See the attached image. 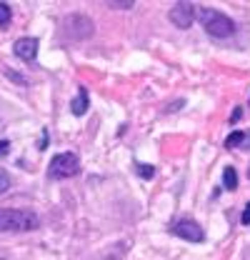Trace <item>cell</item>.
<instances>
[{
  "mask_svg": "<svg viewBox=\"0 0 250 260\" xmlns=\"http://www.w3.org/2000/svg\"><path fill=\"white\" fill-rule=\"evenodd\" d=\"M40 225V218L23 208H0V233H28Z\"/></svg>",
  "mask_w": 250,
  "mask_h": 260,
  "instance_id": "1",
  "label": "cell"
},
{
  "mask_svg": "<svg viewBox=\"0 0 250 260\" xmlns=\"http://www.w3.org/2000/svg\"><path fill=\"white\" fill-rule=\"evenodd\" d=\"M200 23L213 38H228L235 30V23L228 15H223L220 10H213V8H203L200 10Z\"/></svg>",
  "mask_w": 250,
  "mask_h": 260,
  "instance_id": "2",
  "label": "cell"
},
{
  "mask_svg": "<svg viewBox=\"0 0 250 260\" xmlns=\"http://www.w3.org/2000/svg\"><path fill=\"white\" fill-rule=\"evenodd\" d=\"M78 170H80V160H78L75 153H60V155H55L50 160V168H48L50 178H58V180L60 178H73Z\"/></svg>",
  "mask_w": 250,
  "mask_h": 260,
  "instance_id": "3",
  "label": "cell"
},
{
  "mask_svg": "<svg viewBox=\"0 0 250 260\" xmlns=\"http://www.w3.org/2000/svg\"><path fill=\"white\" fill-rule=\"evenodd\" d=\"M63 25H65V35L70 40H85L93 35V20L85 15H70V18H65Z\"/></svg>",
  "mask_w": 250,
  "mask_h": 260,
  "instance_id": "4",
  "label": "cell"
},
{
  "mask_svg": "<svg viewBox=\"0 0 250 260\" xmlns=\"http://www.w3.org/2000/svg\"><path fill=\"white\" fill-rule=\"evenodd\" d=\"M193 20H195V8H193L190 3H175V5L170 8V23L178 25L180 30L190 28Z\"/></svg>",
  "mask_w": 250,
  "mask_h": 260,
  "instance_id": "5",
  "label": "cell"
},
{
  "mask_svg": "<svg viewBox=\"0 0 250 260\" xmlns=\"http://www.w3.org/2000/svg\"><path fill=\"white\" fill-rule=\"evenodd\" d=\"M173 233H175L178 238L188 240V243H203V240H205L203 228L198 225L195 220H178V223L173 225Z\"/></svg>",
  "mask_w": 250,
  "mask_h": 260,
  "instance_id": "6",
  "label": "cell"
},
{
  "mask_svg": "<svg viewBox=\"0 0 250 260\" xmlns=\"http://www.w3.org/2000/svg\"><path fill=\"white\" fill-rule=\"evenodd\" d=\"M13 53L25 63L35 60L38 58V38H18L15 45H13Z\"/></svg>",
  "mask_w": 250,
  "mask_h": 260,
  "instance_id": "7",
  "label": "cell"
},
{
  "mask_svg": "<svg viewBox=\"0 0 250 260\" xmlns=\"http://www.w3.org/2000/svg\"><path fill=\"white\" fill-rule=\"evenodd\" d=\"M88 105H90V100H88V90H85V88H80V90H78V95L70 100V110H73V115H83V113L88 110Z\"/></svg>",
  "mask_w": 250,
  "mask_h": 260,
  "instance_id": "8",
  "label": "cell"
},
{
  "mask_svg": "<svg viewBox=\"0 0 250 260\" xmlns=\"http://www.w3.org/2000/svg\"><path fill=\"white\" fill-rule=\"evenodd\" d=\"M223 185L228 190H235L238 188V173H235V168H225L223 170Z\"/></svg>",
  "mask_w": 250,
  "mask_h": 260,
  "instance_id": "9",
  "label": "cell"
},
{
  "mask_svg": "<svg viewBox=\"0 0 250 260\" xmlns=\"http://www.w3.org/2000/svg\"><path fill=\"white\" fill-rule=\"evenodd\" d=\"M243 140H245V133H243V130H235V133H230V135L225 138V148H238Z\"/></svg>",
  "mask_w": 250,
  "mask_h": 260,
  "instance_id": "10",
  "label": "cell"
},
{
  "mask_svg": "<svg viewBox=\"0 0 250 260\" xmlns=\"http://www.w3.org/2000/svg\"><path fill=\"white\" fill-rule=\"evenodd\" d=\"M10 18H13V10H10V5L0 3V25H8V23H10Z\"/></svg>",
  "mask_w": 250,
  "mask_h": 260,
  "instance_id": "11",
  "label": "cell"
},
{
  "mask_svg": "<svg viewBox=\"0 0 250 260\" xmlns=\"http://www.w3.org/2000/svg\"><path fill=\"white\" fill-rule=\"evenodd\" d=\"M135 168H138V175H140V178H153V175H155V168H153V165H143V162H138Z\"/></svg>",
  "mask_w": 250,
  "mask_h": 260,
  "instance_id": "12",
  "label": "cell"
},
{
  "mask_svg": "<svg viewBox=\"0 0 250 260\" xmlns=\"http://www.w3.org/2000/svg\"><path fill=\"white\" fill-rule=\"evenodd\" d=\"M5 190H10V175L0 168V195L5 193Z\"/></svg>",
  "mask_w": 250,
  "mask_h": 260,
  "instance_id": "13",
  "label": "cell"
},
{
  "mask_svg": "<svg viewBox=\"0 0 250 260\" xmlns=\"http://www.w3.org/2000/svg\"><path fill=\"white\" fill-rule=\"evenodd\" d=\"M108 5H110V8H133V0H123V3H115V0H110Z\"/></svg>",
  "mask_w": 250,
  "mask_h": 260,
  "instance_id": "14",
  "label": "cell"
},
{
  "mask_svg": "<svg viewBox=\"0 0 250 260\" xmlns=\"http://www.w3.org/2000/svg\"><path fill=\"white\" fill-rule=\"evenodd\" d=\"M240 220H243V225H250V203L245 205V210H243V218H240Z\"/></svg>",
  "mask_w": 250,
  "mask_h": 260,
  "instance_id": "15",
  "label": "cell"
},
{
  "mask_svg": "<svg viewBox=\"0 0 250 260\" xmlns=\"http://www.w3.org/2000/svg\"><path fill=\"white\" fill-rule=\"evenodd\" d=\"M8 148H10V143H8V140H0V155H5Z\"/></svg>",
  "mask_w": 250,
  "mask_h": 260,
  "instance_id": "16",
  "label": "cell"
},
{
  "mask_svg": "<svg viewBox=\"0 0 250 260\" xmlns=\"http://www.w3.org/2000/svg\"><path fill=\"white\" fill-rule=\"evenodd\" d=\"M248 175H250V170H248Z\"/></svg>",
  "mask_w": 250,
  "mask_h": 260,
  "instance_id": "17",
  "label": "cell"
}]
</instances>
